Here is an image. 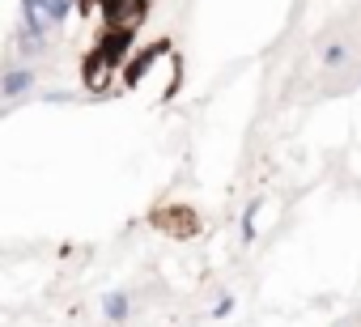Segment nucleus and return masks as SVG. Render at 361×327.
Returning a JSON list of instances; mask_svg holds the SVG:
<instances>
[{
	"label": "nucleus",
	"instance_id": "obj_1",
	"mask_svg": "<svg viewBox=\"0 0 361 327\" xmlns=\"http://www.w3.org/2000/svg\"><path fill=\"white\" fill-rule=\"evenodd\" d=\"M106 30H136L149 13V0H98Z\"/></svg>",
	"mask_w": 361,
	"mask_h": 327
},
{
	"label": "nucleus",
	"instance_id": "obj_2",
	"mask_svg": "<svg viewBox=\"0 0 361 327\" xmlns=\"http://www.w3.org/2000/svg\"><path fill=\"white\" fill-rule=\"evenodd\" d=\"M153 226H157V230H166V234H174V238H192V234L200 230L196 213H192V209H183V204H174V209H157V213H153Z\"/></svg>",
	"mask_w": 361,
	"mask_h": 327
},
{
	"label": "nucleus",
	"instance_id": "obj_3",
	"mask_svg": "<svg viewBox=\"0 0 361 327\" xmlns=\"http://www.w3.org/2000/svg\"><path fill=\"white\" fill-rule=\"evenodd\" d=\"M30 90H35V73L30 68H9L5 77H0V94H5V98H22Z\"/></svg>",
	"mask_w": 361,
	"mask_h": 327
},
{
	"label": "nucleus",
	"instance_id": "obj_4",
	"mask_svg": "<svg viewBox=\"0 0 361 327\" xmlns=\"http://www.w3.org/2000/svg\"><path fill=\"white\" fill-rule=\"evenodd\" d=\"M102 314H106L111 323H128V314H132V297H128L123 289H111V293L102 297Z\"/></svg>",
	"mask_w": 361,
	"mask_h": 327
},
{
	"label": "nucleus",
	"instance_id": "obj_5",
	"mask_svg": "<svg viewBox=\"0 0 361 327\" xmlns=\"http://www.w3.org/2000/svg\"><path fill=\"white\" fill-rule=\"evenodd\" d=\"M348 60H353V47H348V43H323V47H319V64H323L327 73L344 68Z\"/></svg>",
	"mask_w": 361,
	"mask_h": 327
},
{
	"label": "nucleus",
	"instance_id": "obj_6",
	"mask_svg": "<svg viewBox=\"0 0 361 327\" xmlns=\"http://www.w3.org/2000/svg\"><path fill=\"white\" fill-rule=\"evenodd\" d=\"M43 13H47L51 26H60V22L73 13V0H43Z\"/></svg>",
	"mask_w": 361,
	"mask_h": 327
},
{
	"label": "nucleus",
	"instance_id": "obj_7",
	"mask_svg": "<svg viewBox=\"0 0 361 327\" xmlns=\"http://www.w3.org/2000/svg\"><path fill=\"white\" fill-rule=\"evenodd\" d=\"M255 217H259V200L247 204V213H243V242H255Z\"/></svg>",
	"mask_w": 361,
	"mask_h": 327
},
{
	"label": "nucleus",
	"instance_id": "obj_8",
	"mask_svg": "<svg viewBox=\"0 0 361 327\" xmlns=\"http://www.w3.org/2000/svg\"><path fill=\"white\" fill-rule=\"evenodd\" d=\"M209 314H213V319H230V314H234V297H230V293H226V297H217Z\"/></svg>",
	"mask_w": 361,
	"mask_h": 327
},
{
	"label": "nucleus",
	"instance_id": "obj_9",
	"mask_svg": "<svg viewBox=\"0 0 361 327\" xmlns=\"http://www.w3.org/2000/svg\"><path fill=\"white\" fill-rule=\"evenodd\" d=\"M77 9H81V13L90 18V9H98V0H77Z\"/></svg>",
	"mask_w": 361,
	"mask_h": 327
},
{
	"label": "nucleus",
	"instance_id": "obj_10",
	"mask_svg": "<svg viewBox=\"0 0 361 327\" xmlns=\"http://www.w3.org/2000/svg\"><path fill=\"white\" fill-rule=\"evenodd\" d=\"M357 81H361V77H357Z\"/></svg>",
	"mask_w": 361,
	"mask_h": 327
}]
</instances>
